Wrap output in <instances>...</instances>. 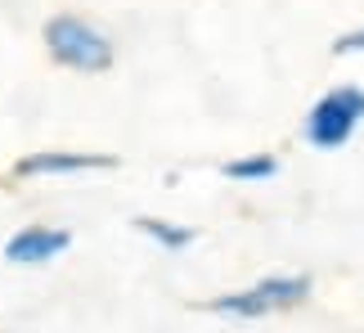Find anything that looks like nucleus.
Segmentation results:
<instances>
[{"label":"nucleus","mask_w":364,"mask_h":333,"mask_svg":"<svg viewBox=\"0 0 364 333\" xmlns=\"http://www.w3.org/2000/svg\"><path fill=\"white\" fill-rule=\"evenodd\" d=\"M73 248V230H50V226H27L14 239H5V261L9 266H50Z\"/></svg>","instance_id":"obj_4"},{"label":"nucleus","mask_w":364,"mask_h":333,"mask_svg":"<svg viewBox=\"0 0 364 333\" xmlns=\"http://www.w3.org/2000/svg\"><path fill=\"white\" fill-rule=\"evenodd\" d=\"M360 50H364V27L351 36H342V41H333V54H360Z\"/></svg>","instance_id":"obj_8"},{"label":"nucleus","mask_w":364,"mask_h":333,"mask_svg":"<svg viewBox=\"0 0 364 333\" xmlns=\"http://www.w3.org/2000/svg\"><path fill=\"white\" fill-rule=\"evenodd\" d=\"M135 230L149 234L153 243H162L166 253H185V248L198 239V230H193V226H176V221H162V216H139Z\"/></svg>","instance_id":"obj_6"},{"label":"nucleus","mask_w":364,"mask_h":333,"mask_svg":"<svg viewBox=\"0 0 364 333\" xmlns=\"http://www.w3.org/2000/svg\"><path fill=\"white\" fill-rule=\"evenodd\" d=\"M311 297V280L306 275H270V280L243 288V293H225L212 302V311L220 315H243V320H257L265 311H284V307H301Z\"/></svg>","instance_id":"obj_3"},{"label":"nucleus","mask_w":364,"mask_h":333,"mask_svg":"<svg viewBox=\"0 0 364 333\" xmlns=\"http://www.w3.org/2000/svg\"><path fill=\"white\" fill-rule=\"evenodd\" d=\"M117 158L113 154H68V149H54V154H27L14 162V176L32 180V176H81V171H113Z\"/></svg>","instance_id":"obj_5"},{"label":"nucleus","mask_w":364,"mask_h":333,"mask_svg":"<svg viewBox=\"0 0 364 333\" xmlns=\"http://www.w3.org/2000/svg\"><path fill=\"white\" fill-rule=\"evenodd\" d=\"M230 180H270L274 171H279V162L270 158V154H247V158H239V162H225L220 166Z\"/></svg>","instance_id":"obj_7"},{"label":"nucleus","mask_w":364,"mask_h":333,"mask_svg":"<svg viewBox=\"0 0 364 333\" xmlns=\"http://www.w3.org/2000/svg\"><path fill=\"white\" fill-rule=\"evenodd\" d=\"M364 122V90L360 86H338L311 108L306 117V140L315 149H342Z\"/></svg>","instance_id":"obj_2"},{"label":"nucleus","mask_w":364,"mask_h":333,"mask_svg":"<svg viewBox=\"0 0 364 333\" xmlns=\"http://www.w3.org/2000/svg\"><path fill=\"white\" fill-rule=\"evenodd\" d=\"M41 36H46V50L50 59L59 68H73V73H108L117 59L113 41H108V32H100L95 23H86L81 14H54V18L41 27Z\"/></svg>","instance_id":"obj_1"}]
</instances>
